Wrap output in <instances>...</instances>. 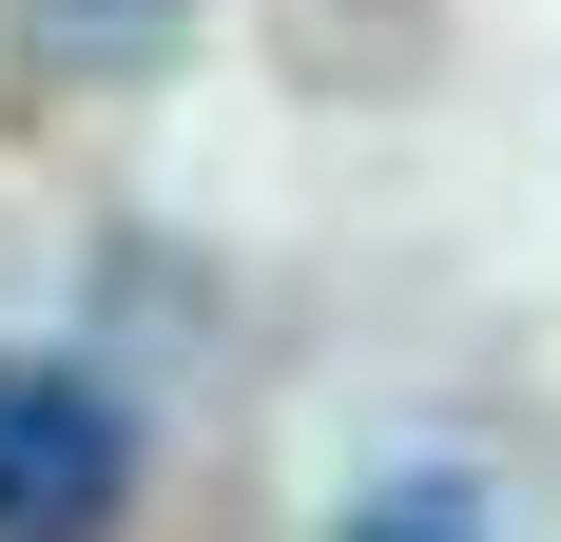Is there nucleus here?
I'll return each instance as SVG.
<instances>
[{
    "label": "nucleus",
    "instance_id": "nucleus-2",
    "mask_svg": "<svg viewBox=\"0 0 561 542\" xmlns=\"http://www.w3.org/2000/svg\"><path fill=\"white\" fill-rule=\"evenodd\" d=\"M348 542H484V504H465V485H368Z\"/></svg>",
    "mask_w": 561,
    "mask_h": 542
},
{
    "label": "nucleus",
    "instance_id": "nucleus-1",
    "mask_svg": "<svg viewBox=\"0 0 561 542\" xmlns=\"http://www.w3.org/2000/svg\"><path fill=\"white\" fill-rule=\"evenodd\" d=\"M116 504H136V407L20 349L0 369V542H116Z\"/></svg>",
    "mask_w": 561,
    "mask_h": 542
},
{
    "label": "nucleus",
    "instance_id": "nucleus-3",
    "mask_svg": "<svg viewBox=\"0 0 561 542\" xmlns=\"http://www.w3.org/2000/svg\"><path fill=\"white\" fill-rule=\"evenodd\" d=\"M39 20H58L78 58H156V39H174V0H39Z\"/></svg>",
    "mask_w": 561,
    "mask_h": 542
}]
</instances>
